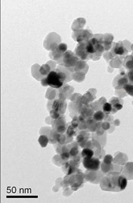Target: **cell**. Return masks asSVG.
<instances>
[{"mask_svg":"<svg viewBox=\"0 0 133 203\" xmlns=\"http://www.w3.org/2000/svg\"><path fill=\"white\" fill-rule=\"evenodd\" d=\"M127 181L125 177L116 174H110L101 181L102 189L106 191L119 192L126 188Z\"/></svg>","mask_w":133,"mask_h":203,"instance_id":"1","label":"cell"},{"mask_svg":"<svg viewBox=\"0 0 133 203\" xmlns=\"http://www.w3.org/2000/svg\"><path fill=\"white\" fill-rule=\"evenodd\" d=\"M44 82H42L43 86H50L54 88H59L63 86V82L61 80L58 72L51 71L47 75V77L43 79Z\"/></svg>","mask_w":133,"mask_h":203,"instance_id":"2","label":"cell"},{"mask_svg":"<svg viewBox=\"0 0 133 203\" xmlns=\"http://www.w3.org/2000/svg\"><path fill=\"white\" fill-rule=\"evenodd\" d=\"M100 161L97 158L92 157L85 158L83 160V165L84 167L90 171H97L100 167Z\"/></svg>","mask_w":133,"mask_h":203,"instance_id":"3","label":"cell"},{"mask_svg":"<svg viewBox=\"0 0 133 203\" xmlns=\"http://www.w3.org/2000/svg\"><path fill=\"white\" fill-rule=\"evenodd\" d=\"M52 127L53 130L59 134H63L66 130V123L65 119L63 117L57 119L53 122Z\"/></svg>","mask_w":133,"mask_h":203,"instance_id":"4","label":"cell"},{"mask_svg":"<svg viewBox=\"0 0 133 203\" xmlns=\"http://www.w3.org/2000/svg\"><path fill=\"white\" fill-rule=\"evenodd\" d=\"M73 53L71 51H68L65 53L63 54V61L65 66L67 67H70L73 65H75L72 63L75 64L77 60V58L73 56Z\"/></svg>","mask_w":133,"mask_h":203,"instance_id":"5","label":"cell"},{"mask_svg":"<svg viewBox=\"0 0 133 203\" xmlns=\"http://www.w3.org/2000/svg\"><path fill=\"white\" fill-rule=\"evenodd\" d=\"M67 49V47L66 44H63V43L60 44L58 46V47L55 48L54 50L52 51V58H53L55 60H58L59 59H60L61 57V55H62L61 54L65 53V52L66 51Z\"/></svg>","mask_w":133,"mask_h":203,"instance_id":"6","label":"cell"},{"mask_svg":"<svg viewBox=\"0 0 133 203\" xmlns=\"http://www.w3.org/2000/svg\"><path fill=\"white\" fill-rule=\"evenodd\" d=\"M65 103L61 100H55L52 105L53 110L57 112H61L62 110H65Z\"/></svg>","mask_w":133,"mask_h":203,"instance_id":"7","label":"cell"},{"mask_svg":"<svg viewBox=\"0 0 133 203\" xmlns=\"http://www.w3.org/2000/svg\"><path fill=\"white\" fill-rule=\"evenodd\" d=\"M93 151L90 148H84L82 152V155L84 159L92 158L93 156Z\"/></svg>","mask_w":133,"mask_h":203,"instance_id":"8","label":"cell"},{"mask_svg":"<svg viewBox=\"0 0 133 203\" xmlns=\"http://www.w3.org/2000/svg\"><path fill=\"white\" fill-rule=\"evenodd\" d=\"M124 66L127 69L133 70V57L132 56L127 57L124 61Z\"/></svg>","mask_w":133,"mask_h":203,"instance_id":"9","label":"cell"},{"mask_svg":"<svg viewBox=\"0 0 133 203\" xmlns=\"http://www.w3.org/2000/svg\"><path fill=\"white\" fill-rule=\"evenodd\" d=\"M113 51L116 54L121 55L125 53V49L122 45L120 44V43H118L115 44V46Z\"/></svg>","mask_w":133,"mask_h":203,"instance_id":"10","label":"cell"},{"mask_svg":"<svg viewBox=\"0 0 133 203\" xmlns=\"http://www.w3.org/2000/svg\"><path fill=\"white\" fill-rule=\"evenodd\" d=\"M49 142V139L47 136H40L38 138V142L40 143V145L42 147H45L47 145Z\"/></svg>","mask_w":133,"mask_h":203,"instance_id":"11","label":"cell"},{"mask_svg":"<svg viewBox=\"0 0 133 203\" xmlns=\"http://www.w3.org/2000/svg\"><path fill=\"white\" fill-rule=\"evenodd\" d=\"M104 117V114L101 111H97L95 114H94V119L96 121H101L103 119Z\"/></svg>","mask_w":133,"mask_h":203,"instance_id":"12","label":"cell"},{"mask_svg":"<svg viewBox=\"0 0 133 203\" xmlns=\"http://www.w3.org/2000/svg\"><path fill=\"white\" fill-rule=\"evenodd\" d=\"M112 110V106L111 104L109 103H105L103 106V110L104 111V113L106 114H109L110 112H111Z\"/></svg>","mask_w":133,"mask_h":203,"instance_id":"13","label":"cell"},{"mask_svg":"<svg viewBox=\"0 0 133 203\" xmlns=\"http://www.w3.org/2000/svg\"><path fill=\"white\" fill-rule=\"evenodd\" d=\"M40 73L43 75H48L50 73V68L47 64H44L41 68Z\"/></svg>","mask_w":133,"mask_h":203,"instance_id":"14","label":"cell"},{"mask_svg":"<svg viewBox=\"0 0 133 203\" xmlns=\"http://www.w3.org/2000/svg\"><path fill=\"white\" fill-rule=\"evenodd\" d=\"M78 148H77V147H73L70 150H69V154L71 156H74L76 155L78 153Z\"/></svg>","mask_w":133,"mask_h":203,"instance_id":"15","label":"cell"},{"mask_svg":"<svg viewBox=\"0 0 133 203\" xmlns=\"http://www.w3.org/2000/svg\"><path fill=\"white\" fill-rule=\"evenodd\" d=\"M112 106H113V107H114L115 109L117 110H121L122 108V104L118 102H115V103L112 104Z\"/></svg>","mask_w":133,"mask_h":203,"instance_id":"16","label":"cell"},{"mask_svg":"<svg viewBox=\"0 0 133 203\" xmlns=\"http://www.w3.org/2000/svg\"><path fill=\"white\" fill-rule=\"evenodd\" d=\"M112 160V158L110 155L106 156L104 160V162L105 164H108L110 163Z\"/></svg>","mask_w":133,"mask_h":203,"instance_id":"17","label":"cell"}]
</instances>
